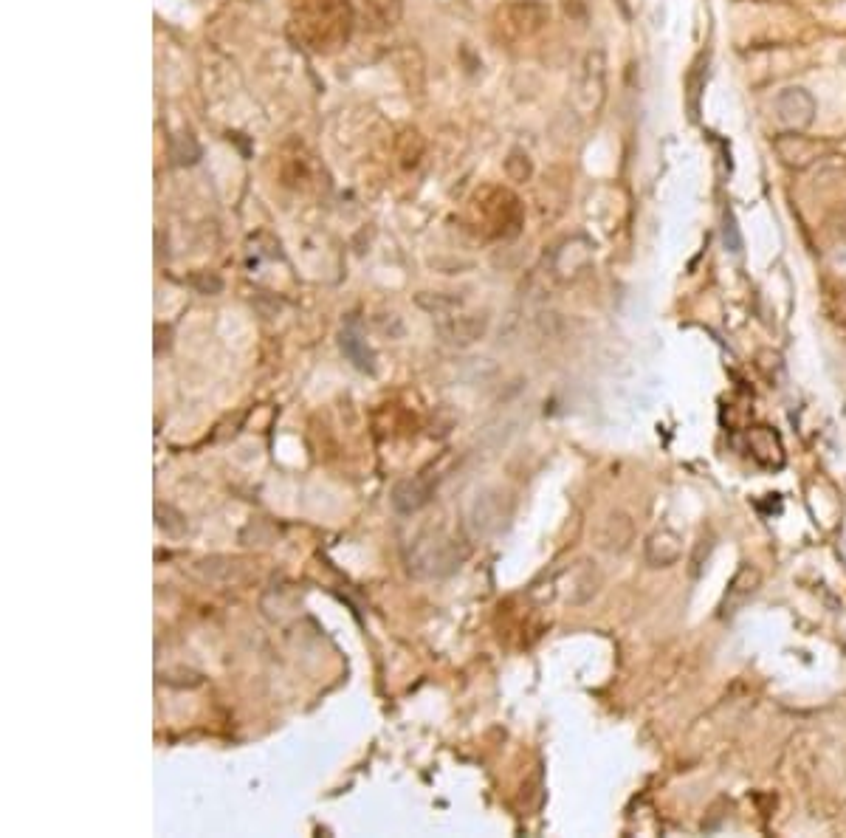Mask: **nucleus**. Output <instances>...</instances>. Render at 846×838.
<instances>
[{
  "instance_id": "1",
  "label": "nucleus",
  "mask_w": 846,
  "mask_h": 838,
  "mask_svg": "<svg viewBox=\"0 0 846 838\" xmlns=\"http://www.w3.org/2000/svg\"><path fill=\"white\" fill-rule=\"evenodd\" d=\"M469 556V545L463 539L446 534L443 528H429L409 542L407 570L415 579H443L455 573Z\"/></svg>"
},
{
  "instance_id": "2",
  "label": "nucleus",
  "mask_w": 846,
  "mask_h": 838,
  "mask_svg": "<svg viewBox=\"0 0 846 838\" xmlns=\"http://www.w3.org/2000/svg\"><path fill=\"white\" fill-rule=\"evenodd\" d=\"M294 20L314 48L336 46L350 32L347 0H294Z\"/></svg>"
},
{
  "instance_id": "3",
  "label": "nucleus",
  "mask_w": 846,
  "mask_h": 838,
  "mask_svg": "<svg viewBox=\"0 0 846 838\" xmlns=\"http://www.w3.org/2000/svg\"><path fill=\"white\" fill-rule=\"evenodd\" d=\"M192 573L209 585H246L251 576H257V568L251 562L232 559V556H209V559L195 562Z\"/></svg>"
},
{
  "instance_id": "4",
  "label": "nucleus",
  "mask_w": 846,
  "mask_h": 838,
  "mask_svg": "<svg viewBox=\"0 0 846 838\" xmlns=\"http://www.w3.org/2000/svg\"><path fill=\"white\" fill-rule=\"evenodd\" d=\"M776 116L784 127L790 130H804L813 125L815 119V99L804 88H784L776 99Z\"/></svg>"
},
{
  "instance_id": "5",
  "label": "nucleus",
  "mask_w": 846,
  "mask_h": 838,
  "mask_svg": "<svg viewBox=\"0 0 846 838\" xmlns=\"http://www.w3.org/2000/svg\"><path fill=\"white\" fill-rule=\"evenodd\" d=\"M432 497H435V486L429 477H407L392 486L390 503L398 514H418L432 503Z\"/></svg>"
},
{
  "instance_id": "6",
  "label": "nucleus",
  "mask_w": 846,
  "mask_h": 838,
  "mask_svg": "<svg viewBox=\"0 0 846 838\" xmlns=\"http://www.w3.org/2000/svg\"><path fill=\"white\" fill-rule=\"evenodd\" d=\"M773 147H776L779 159H782L787 167H796V170H804L807 164H813V161L824 153V144L801 136L799 130H793V133H787V136H779Z\"/></svg>"
},
{
  "instance_id": "7",
  "label": "nucleus",
  "mask_w": 846,
  "mask_h": 838,
  "mask_svg": "<svg viewBox=\"0 0 846 838\" xmlns=\"http://www.w3.org/2000/svg\"><path fill=\"white\" fill-rule=\"evenodd\" d=\"M488 328V317L486 314H460V317H449L446 322H438L440 336L449 342V345H460L466 348L471 342H477Z\"/></svg>"
},
{
  "instance_id": "8",
  "label": "nucleus",
  "mask_w": 846,
  "mask_h": 838,
  "mask_svg": "<svg viewBox=\"0 0 846 838\" xmlns=\"http://www.w3.org/2000/svg\"><path fill=\"white\" fill-rule=\"evenodd\" d=\"M683 556V537L674 534L672 528H660L646 539V562L652 568H672Z\"/></svg>"
},
{
  "instance_id": "9",
  "label": "nucleus",
  "mask_w": 846,
  "mask_h": 838,
  "mask_svg": "<svg viewBox=\"0 0 846 838\" xmlns=\"http://www.w3.org/2000/svg\"><path fill=\"white\" fill-rule=\"evenodd\" d=\"M759 585H762V573L753 565H742L737 570V576L731 579V585H728V593H725V601H722V613H737L739 607L759 590Z\"/></svg>"
},
{
  "instance_id": "10",
  "label": "nucleus",
  "mask_w": 846,
  "mask_h": 838,
  "mask_svg": "<svg viewBox=\"0 0 846 838\" xmlns=\"http://www.w3.org/2000/svg\"><path fill=\"white\" fill-rule=\"evenodd\" d=\"M629 542H632V522H629L627 514H610L604 525H601V534H598V545L604 551H612V554H621L627 551Z\"/></svg>"
},
{
  "instance_id": "11",
  "label": "nucleus",
  "mask_w": 846,
  "mask_h": 838,
  "mask_svg": "<svg viewBox=\"0 0 846 838\" xmlns=\"http://www.w3.org/2000/svg\"><path fill=\"white\" fill-rule=\"evenodd\" d=\"M339 345H342V350H345L347 359L356 364L359 370H364V373H376L373 350H370L367 345H364V342H361L359 331H356L353 325H347L345 331H342V336H339Z\"/></svg>"
},
{
  "instance_id": "12",
  "label": "nucleus",
  "mask_w": 846,
  "mask_h": 838,
  "mask_svg": "<svg viewBox=\"0 0 846 838\" xmlns=\"http://www.w3.org/2000/svg\"><path fill=\"white\" fill-rule=\"evenodd\" d=\"M511 17H514L519 32L531 34L536 32V29H542V23L548 20L550 12L539 0H519V3L511 6Z\"/></svg>"
},
{
  "instance_id": "13",
  "label": "nucleus",
  "mask_w": 846,
  "mask_h": 838,
  "mask_svg": "<svg viewBox=\"0 0 846 838\" xmlns=\"http://www.w3.org/2000/svg\"><path fill=\"white\" fill-rule=\"evenodd\" d=\"M156 525L173 539H181L189 531L187 517L178 508L170 506V503H156Z\"/></svg>"
},
{
  "instance_id": "14",
  "label": "nucleus",
  "mask_w": 846,
  "mask_h": 838,
  "mask_svg": "<svg viewBox=\"0 0 846 838\" xmlns=\"http://www.w3.org/2000/svg\"><path fill=\"white\" fill-rule=\"evenodd\" d=\"M722 240H725V249H728V252H742V235H739L737 218H734V212H728V209H725V215H722Z\"/></svg>"
},
{
  "instance_id": "15",
  "label": "nucleus",
  "mask_w": 846,
  "mask_h": 838,
  "mask_svg": "<svg viewBox=\"0 0 846 838\" xmlns=\"http://www.w3.org/2000/svg\"><path fill=\"white\" fill-rule=\"evenodd\" d=\"M175 675H178V678L167 675V672H161V683H167V686H178V689H192V686H201V683H204V678H201L198 672H192V669H175Z\"/></svg>"
}]
</instances>
